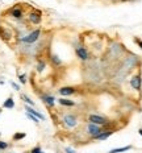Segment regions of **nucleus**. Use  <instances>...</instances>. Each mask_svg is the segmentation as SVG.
<instances>
[{"label":"nucleus","mask_w":142,"mask_h":153,"mask_svg":"<svg viewBox=\"0 0 142 153\" xmlns=\"http://www.w3.org/2000/svg\"><path fill=\"white\" fill-rule=\"evenodd\" d=\"M21 99H22L24 102H25V103H26V104H28V106H30V107H34V102H33V100L30 99V98L28 96V95L22 94V95H21Z\"/></svg>","instance_id":"nucleus-20"},{"label":"nucleus","mask_w":142,"mask_h":153,"mask_svg":"<svg viewBox=\"0 0 142 153\" xmlns=\"http://www.w3.org/2000/svg\"><path fill=\"white\" fill-rule=\"evenodd\" d=\"M28 20H29V23L33 24V25H38L42 21V13L37 9L32 11V12L28 13Z\"/></svg>","instance_id":"nucleus-4"},{"label":"nucleus","mask_w":142,"mask_h":153,"mask_svg":"<svg viewBox=\"0 0 142 153\" xmlns=\"http://www.w3.org/2000/svg\"><path fill=\"white\" fill-rule=\"evenodd\" d=\"M41 37V29H34V30H32L29 34H26V36H24V37H21L20 38V41L21 42H24V44H34V42H37L38 41V38Z\"/></svg>","instance_id":"nucleus-1"},{"label":"nucleus","mask_w":142,"mask_h":153,"mask_svg":"<svg viewBox=\"0 0 142 153\" xmlns=\"http://www.w3.org/2000/svg\"><path fill=\"white\" fill-rule=\"evenodd\" d=\"M65 152H66V153H76L75 150L72 149V148H68V147H67V148H65Z\"/></svg>","instance_id":"nucleus-27"},{"label":"nucleus","mask_w":142,"mask_h":153,"mask_svg":"<svg viewBox=\"0 0 142 153\" xmlns=\"http://www.w3.org/2000/svg\"><path fill=\"white\" fill-rule=\"evenodd\" d=\"M130 86L133 90H136V91H141L142 89V78H141V73L136 74V75H133L130 78Z\"/></svg>","instance_id":"nucleus-6"},{"label":"nucleus","mask_w":142,"mask_h":153,"mask_svg":"<svg viewBox=\"0 0 142 153\" xmlns=\"http://www.w3.org/2000/svg\"><path fill=\"white\" fill-rule=\"evenodd\" d=\"M11 86H12L16 91H20V86H18L17 83H15V82H11Z\"/></svg>","instance_id":"nucleus-26"},{"label":"nucleus","mask_w":142,"mask_h":153,"mask_svg":"<svg viewBox=\"0 0 142 153\" xmlns=\"http://www.w3.org/2000/svg\"><path fill=\"white\" fill-rule=\"evenodd\" d=\"M139 58L137 57V55H130V57L125 58V61H124V67H125V70H130V69H133L134 66L138 63Z\"/></svg>","instance_id":"nucleus-7"},{"label":"nucleus","mask_w":142,"mask_h":153,"mask_svg":"<svg viewBox=\"0 0 142 153\" xmlns=\"http://www.w3.org/2000/svg\"><path fill=\"white\" fill-rule=\"evenodd\" d=\"M8 148V142L7 141H3V140H0V150H5Z\"/></svg>","instance_id":"nucleus-22"},{"label":"nucleus","mask_w":142,"mask_h":153,"mask_svg":"<svg viewBox=\"0 0 142 153\" xmlns=\"http://www.w3.org/2000/svg\"><path fill=\"white\" fill-rule=\"evenodd\" d=\"M115 133V129H105V131H103L101 129V132H100L97 136H95V137H92V140H107L109 136H112V135Z\"/></svg>","instance_id":"nucleus-9"},{"label":"nucleus","mask_w":142,"mask_h":153,"mask_svg":"<svg viewBox=\"0 0 142 153\" xmlns=\"http://www.w3.org/2000/svg\"><path fill=\"white\" fill-rule=\"evenodd\" d=\"M45 67H46V62L42 61V59H39L38 62H37V66H36L37 71H38V73H42V71L45 70Z\"/></svg>","instance_id":"nucleus-19"},{"label":"nucleus","mask_w":142,"mask_h":153,"mask_svg":"<svg viewBox=\"0 0 142 153\" xmlns=\"http://www.w3.org/2000/svg\"><path fill=\"white\" fill-rule=\"evenodd\" d=\"M84 131H86V133L92 139V137L97 136V135L101 132V127L96 125V124H92V123H87L86 129H84Z\"/></svg>","instance_id":"nucleus-5"},{"label":"nucleus","mask_w":142,"mask_h":153,"mask_svg":"<svg viewBox=\"0 0 142 153\" xmlns=\"http://www.w3.org/2000/svg\"><path fill=\"white\" fill-rule=\"evenodd\" d=\"M134 42H136V44L138 45V46L141 47V50H142V40L138 38V37H136V38H134Z\"/></svg>","instance_id":"nucleus-25"},{"label":"nucleus","mask_w":142,"mask_h":153,"mask_svg":"<svg viewBox=\"0 0 142 153\" xmlns=\"http://www.w3.org/2000/svg\"><path fill=\"white\" fill-rule=\"evenodd\" d=\"M131 145H126V147H122V148H115V149H110L109 153H124V152H128V150L131 149Z\"/></svg>","instance_id":"nucleus-16"},{"label":"nucleus","mask_w":142,"mask_h":153,"mask_svg":"<svg viewBox=\"0 0 142 153\" xmlns=\"http://www.w3.org/2000/svg\"><path fill=\"white\" fill-rule=\"evenodd\" d=\"M18 81H20V83L25 84L26 83V74H21V75H18Z\"/></svg>","instance_id":"nucleus-21"},{"label":"nucleus","mask_w":142,"mask_h":153,"mask_svg":"<svg viewBox=\"0 0 142 153\" xmlns=\"http://www.w3.org/2000/svg\"><path fill=\"white\" fill-rule=\"evenodd\" d=\"M62 121H63V124H65L67 128H70V129L71 128H75V127L79 124L78 118H76L74 113H66V115H63Z\"/></svg>","instance_id":"nucleus-2"},{"label":"nucleus","mask_w":142,"mask_h":153,"mask_svg":"<svg viewBox=\"0 0 142 153\" xmlns=\"http://www.w3.org/2000/svg\"><path fill=\"white\" fill-rule=\"evenodd\" d=\"M75 53H76V55H78L79 59H82V61H87V59H89L88 50H87L84 46H78V47L75 49Z\"/></svg>","instance_id":"nucleus-8"},{"label":"nucleus","mask_w":142,"mask_h":153,"mask_svg":"<svg viewBox=\"0 0 142 153\" xmlns=\"http://www.w3.org/2000/svg\"><path fill=\"white\" fill-rule=\"evenodd\" d=\"M138 132H139V135L142 136V128H139V129H138Z\"/></svg>","instance_id":"nucleus-28"},{"label":"nucleus","mask_w":142,"mask_h":153,"mask_svg":"<svg viewBox=\"0 0 142 153\" xmlns=\"http://www.w3.org/2000/svg\"><path fill=\"white\" fill-rule=\"evenodd\" d=\"M58 92H59L62 96H70V95L75 94L76 90H75V87H72V86H66V87H60V89L58 90Z\"/></svg>","instance_id":"nucleus-11"},{"label":"nucleus","mask_w":142,"mask_h":153,"mask_svg":"<svg viewBox=\"0 0 142 153\" xmlns=\"http://www.w3.org/2000/svg\"><path fill=\"white\" fill-rule=\"evenodd\" d=\"M26 116H28V118L30 119L32 121H34V123H39V119H37L36 116H33L32 113H28V112H26Z\"/></svg>","instance_id":"nucleus-23"},{"label":"nucleus","mask_w":142,"mask_h":153,"mask_svg":"<svg viewBox=\"0 0 142 153\" xmlns=\"http://www.w3.org/2000/svg\"><path fill=\"white\" fill-rule=\"evenodd\" d=\"M3 108H15V100H13V98H7V99L4 100V103H3V106H1Z\"/></svg>","instance_id":"nucleus-15"},{"label":"nucleus","mask_w":142,"mask_h":153,"mask_svg":"<svg viewBox=\"0 0 142 153\" xmlns=\"http://www.w3.org/2000/svg\"><path fill=\"white\" fill-rule=\"evenodd\" d=\"M0 135H1V132H0Z\"/></svg>","instance_id":"nucleus-29"},{"label":"nucleus","mask_w":142,"mask_h":153,"mask_svg":"<svg viewBox=\"0 0 142 153\" xmlns=\"http://www.w3.org/2000/svg\"><path fill=\"white\" fill-rule=\"evenodd\" d=\"M9 15L12 16L13 18H17V20H20V18H22V16H24V12H22V9H21V8H17V7H15V8H12V9H11Z\"/></svg>","instance_id":"nucleus-13"},{"label":"nucleus","mask_w":142,"mask_h":153,"mask_svg":"<svg viewBox=\"0 0 142 153\" xmlns=\"http://www.w3.org/2000/svg\"><path fill=\"white\" fill-rule=\"evenodd\" d=\"M50 62H51L53 66H55V67H58V66L62 65V59H60L58 55H55V54H53L51 57H50Z\"/></svg>","instance_id":"nucleus-17"},{"label":"nucleus","mask_w":142,"mask_h":153,"mask_svg":"<svg viewBox=\"0 0 142 153\" xmlns=\"http://www.w3.org/2000/svg\"><path fill=\"white\" fill-rule=\"evenodd\" d=\"M88 123H92V124H96V125H105V124L109 123V120H108L105 116H101V115H96V113H91V115H88Z\"/></svg>","instance_id":"nucleus-3"},{"label":"nucleus","mask_w":142,"mask_h":153,"mask_svg":"<svg viewBox=\"0 0 142 153\" xmlns=\"http://www.w3.org/2000/svg\"><path fill=\"white\" fill-rule=\"evenodd\" d=\"M29 153H44V152H42L41 147H38V145H37V147H34L33 149H32L30 152H29Z\"/></svg>","instance_id":"nucleus-24"},{"label":"nucleus","mask_w":142,"mask_h":153,"mask_svg":"<svg viewBox=\"0 0 142 153\" xmlns=\"http://www.w3.org/2000/svg\"><path fill=\"white\" fill-rule=\"evenodd\" d=\"M25 111H26L28 113H32L33 116H36V118L39 119V120H45V116L42 115V113L39 112V111H37V110H34L33 107H30V106L26 104V106H25Z\"/></svg>","instance_id":"nucleus-12"},{"label":"nucleus","mask_w":142,"mask_h":153,"mask_svg":"<svg viewBox=\"0 0 142 153\" xmlns=\"http://www.w3.org/2000/svg\"><path fill=\"white\" fill-rule=\"evenodd\" d=\"M26 137V133L25 132H16L15 135H13V141H20V140H22V139H25Z\"/></svg>","instance_id":"nucleus-18"},{"label":"nucleus","mask_w":142,"mask_h":153,"mask_svg":"<svg viewBox=\"0 0 142 153\" xmlns=\"http://www.w3.org/2000/svg\"><path fill=\"white\" fill-rule=\"evenodd\" d=\"M41 99H42V102L45 103V104L47 106V107H54V104H55V98L53 96V95H49V94H42L41 95Z\"/></svg>","instance_id":"nucleus-10"},{"label":"nucleus","mask_w":142,"mask_h":153,"mask_svg":"<svg viewBox=\"0 0 142 153\" xmlns=\"http://www.w3.org/2000/svg\"><path fill=\"white\" fill-rule=\"evenodd\" d=\"M58 103H59L60 106H65V107H74V106H75V102L67 99V98H59V99H58Z\"/></svg>","instance_id":"nucleus-14"}]
</instances>
